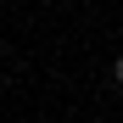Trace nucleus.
<instances>
[{
	"instance_id": "1",
	"label": "nucleus",
	"mask_w": 123,
	"mask_h": 123,
	"mask_svg": "<svg viewBox=\"0 0 123 123\" xmlns=\"http://www.w3.org/2000/svg\"><path fill=\"white\" fill-rule=\"evenodd\" d=\"M112 84H117V90H123V56H117V62H112Z\"/></svg>"
}]
</instances>
